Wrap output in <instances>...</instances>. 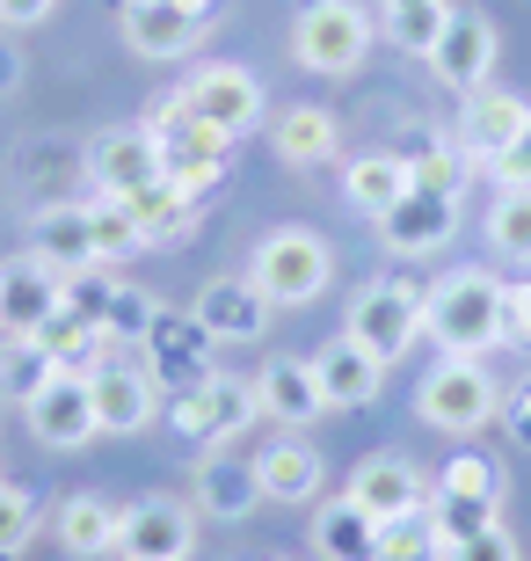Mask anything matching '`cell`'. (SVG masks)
<instances>
[{
  "mask_svg": "<svg viewBox=\"0 0 531 561\" xmlns=\"http://www.w3.org/2000/svg\"><path fill=\"white\" fill-rule=\"evenodd\" d=\"M423 335L445 357H488L503 343V277L488 263H459L423 291Z\"/></svg>",
  "mask_w": 531,
  "mask_h": 561,
  "instance_id": "6da1fadb",
  "label": "cell"
},
{
  "mask_svg": "<svg viewBox=\"0 0 531 561\" xmlns=\"http://www.w3.org/2000/svg\"><path fill=\"white\" fill-rule=\"evenodd\" d=\"M146 131L161 146V175L189 197H211L226 183V168H233V139L205 125V117H189L183 95H161V103H146Z\"/></svg>",
  "mask_w": 531,
  "mask_h": 561,
  "instance_id": "7a4b0ae2",
  "label": "cell"
},
{
  "mask_svg": "<svg viewBox=\"0 0 531 561\" xmlns=\"http://www.w3.org/2000/svg\"><path fill=\"white\" fill-rule=\"evenodd\" d=\"M247 277H255L277 307H313V299L335 285V249H327L313 227H277V233L255 241Z\"/></svg>",
  "mask_w": 531,
  "mask_h": 561,
  "instance_id": "3957f363",
  "label": "cell"
},
{
  "mask_svg": "<svg viewBox=\"0 0 531 561\" xmlns=\"http://www.w3.org/2000/svg\"><path fill=\"white\" fill-rule=\"evenodd\" d=\"M415 409H423L429 431H445V437H473V431H488L495 409H503V387L488 379V365L481 357H445L437 373L415 387Z\"/></svg>",
  "mask_w": 531,
  "mask_h": 561,
  "instance_id": "277c9868",
  "label": "cell"
},
{
  "mask_svg": "<svg viewBox=\"0 0 531 561\" xmlns=\"http://www.w3.org/2000/svg\"><path fill=\"white\" fill-rule=\"evenodd\" d=\"M291 51H299L307 73H335V81H343L371 51V15L357 0H307L299 22H291Z\"/></svg>",
  "mask_w": 531,
  "mask_h": 561,
  "instance_id": "5b68a950",
  "label": "cell"
},
{
  "mask_svg": "<svg viewBox=\"0 0 531 561\" xmlns=\"http://www.w3.org/2000/svg\"><path fill=\"white\" fill-rule=\"evenodd\" d=\"M263 416V401H255V379H233V373H211L183 394H168V423L189 437V445H233L247 423Z\"/></svg>",
  "mask_w": 531,
  "mask_h": 561,
  "instance_id": "8992f818",
  "label": "cell"
},
{
  "mask_svg": "<svg viewBox=\"0 0 531 561\" xmlns=\"http://www.w3.org/2000/svg\"><path fill=\"white\" fill-rule=\"evenodd\" d=\"M349 335H357L379 365L408 357L415 335H423V285H408V277H371V285L357 291V307H349Z\"/></svg>",
  "mask_w": 531,
  "mask_h": 561,
  "instance_id": "52a82bcc",
  "label": "cell"
},
{
  "mask_svg": "<svg viewBox=\"0 0 531 561\" xmlns=\"http://www.w3.org/2000/svg\"><path fill=\"white\" fill-rule=\"evenodd\" d=\"M197 554V503L183 496H139L117 511V561H189Z\"/></svg>",
  "mask_w": 531,
  "mask_h": 561,
  "instance_id": "ba28073f",
  "label": "cell"
},
{
  "mask_svg": "<svg viewBox=\"0 0 531 561\" xmlns=\"http://www.w3.org/2000/svg\"><path fill=\"white\" fill-rule=\"evenodd\" d=\"M175 95H183L189 117H205V125L219 131V139H233V146H241L247 131H255V125L269 117L263 81H255L247 66H197V73H189V81L175 88Z\"/></svg>",
  "mask_w": 531,
  "mask_h": 561,
  "instance_id": "9c48e42d",
  "label": "cell"
},
{
  "mask_svg": "<svg viewBox=\"0 0 531 561\" xmlns=\"http://www.w3.org/2000/svg\"><path fill=\"white\" fill-rule=\"evenodd\" d=\"M66 307L81 313V321H95V329L109 335V343H131L139 351V335L153 329V299H146L139 285H124L117 263H95V271H73L66 277Z\"/></svg>",
  "mask_w": 531,
  "mask_h": 561,
  "instance_id": "30bf717a",
  "label": "cell"
},
{
  "mask_svg": "<svg viewBox=\"0 0 531 561\" xmlns=\"http://www.w3.org/2000/svg\"><path fill=\"white\" fill-rule=\"evenodd\" d=\"M211 351H219V343L205 335V321H197V313H168V307L153 313V329L139 335V365L153 373L161 394H183V387H197V379L219 373Z\"/></svg>",
  "mask_w": 531,
  "mask_h": 561,
  "instance_id": "8fae6325",
  "label": "cell"
},
{
  "mask_svg": "<svg viewBox=\"0 0 531 561\" xmlns=\"http://www.w3.org/2000/svg\"><path fill=\"white\" fill-rule=\"evenodd\" d=\"M423 66L451 88V95H459V103H466V95H481V88L495 81V22L481 15V8H451Z\"/></svg>",
  "mask_w": 531,
  "mask_h": 561,
  "instance_id": "7c38bea8",
  "label": "cell"
},
{
  "mask_svg": "<svg viewBox=\"0 0 531 561\" xmlns=\"http://www.w3.org/2000/svg\"><path fill=\"white\" fill-rule=\"evenodd\" d=\"M81 175L103 190V197H139V190L161 183V146H153V131H146V125H109V131L88 139Z\"/></svg>",
  "mask_w": 531,
  "mask_h": 561,
  "instance_id": "4fadbf2b",
  "label": "cell"
},
{
  "mask_svg": "<svg viewBox=\"0 0 531 561\" xmlns=\"http://www.w3.org/2000/svg\"><path fill=\"white\" fill-rule=\"evenodd\" d=\"M59 307H66V277L37 249L0 263V335H37Z\"/></svg>",
  "mask_w": 531,
  "mask_h": 561,
  "instance_id": "5bb4252c",
  "label": "cell"
},
{
  "mask_svg": "<svg viewBox=\"0 0 531 561\" xmlns=\"http://www.w3.org/2000/svg\"><path fill=\"white\" fill-rule=\"evenodd\" d=\"M88 394H95V423L109 437H131L161 416V387H153V373H146L139 357H103L88 373Z\"/></svg>",
  "mask_w": 531,
  "mask_h": 561,
  "instance_id": "9a60e30c",
  "label": "cell"
},
{
  "mask_svg": "<svg viewBox=\"0 0 531 561\" xmlns=\"http://www.w3.org/2000/svg\"><path fill=\"white\" fill-rule=\"evenodd\" d=\"M22 423H30V437H37V445H51V453H81V445H95V437H103V423H95L88 373H59L37 401H30V409H22Z\"/></svg>",
  "mask_w": 531,
  "mask_h": 561,
  "instance_id": "2e32d148",
  "label": "cell"
},
{
  "mask_svg": "<svg viewBox=\"0 0 531 561\" xmlns=\"http://www.w3.org/2000/svg\"><path fill=\"white\" fill-rule=\"evenodd\" d=\"M197 321H205V335L211 343H263L269 335V321H277V299H269L255 277H211L205 291H197Z\"/></svg>",
  "mask_w": 531,
  "mask_h": 561,
  "instance_id": "e0dca14e",
  "label": "cell"
},
{
  "mask_svg": "<svg viewBox=\"0 0 531 561\" xmlns=\"http://www.w3.org/2000/svg\"><path fill=\"white\" fill-rule=\"evenodd\" d=\"M343 496L386 525V518H408V511H423V503H429V481H423V467H415L408 453H371V459H357V474H349Z\"/></svg>",
  "mask_w": 531,
  "mask_h": 561,
  "instance_id": "ac0fdd59",
  "label": "cell"
},
{
  "mask_svg": "<svg viewBox=\"0 0 531 561\" xmlns=\"http://www.w3.org/2000/svg\"><path fill=\"white\" fill-rule=\"evenodd\" d=\"M189 503L197 518H219V525H241L263 511V481H255V453L247 459H226V445H211L197 459V481H189Z\"/></svg>",
  "mask_w": 531,
  "mask_h": 561,
  "instance_id": "d6986e66",
  "label": "cell"
},
{
  "mask_svg": "<svg viewBox=\"0 0 531 561\" xmlns=\"http://www.w3.org/2000/svg\"><path fill=\"white\" fill-rule=\"evenodd\" d=\"M524 125H531V103H517L510 88H481V95H466V110H459V153L495 168L517 146Z\"/></svg>",
  "mask_w": 531,
  "mask_h": 561,
  "instance_id": "ffe728a7",
  "label": "cell"
},
{
  "mask_svg": "<svg viewBox=\"0 0 531 561\" xmlns=\"http://www.w3.org/2000/svg\"><path fill=\"white\" fill-rule=\"evenodd\" d=\"M255 401H263V416L277 431H307V423L327 416V394L321 379H313V357H269L263 373H255Z\"/></svg>",
  "mask_w": 531,
  "mask_h": 561,
  "instance_id": "44dd1931",
  "label": "cell"
},
{
  "mask_svg": "<svg viewBox=\"0 0 531 561\" xmlns=\"http://www.w3.org/2000/svg\"><path fill=\"white\" fill-rule=\"evenodd\" d=\"M451 233H459V197H437V190H423V183L379 219V241H386L393 255H437Z\"/></svg>",
  "mask_w": 531,
  "mask_h": 561,
  "instance_id": "7402d4cb",
  "label": "cell"
},
{
  "mask_svg": "<svg viewBox=\"0 0 531 561\" xmlns=\"http://www.w3.org/2000/svg\"><path fill=\"white\" fill-rule=\"evenodd\" d=\"M386 153H401V168H408V183L437 190V197H466V183H473L466 153H459V146H451L437 125H423V117H408V125L393 131V146H386Z\"/></svg>",
  "mask_w": 531,
  "mask_h": 561,
  "instance_id": "603a6c76",
  "label": "cell"
},
{
  "mask_svg": "<svg viewBox=\"0 0 531 561\" xmlns=\"http://www.w3.org/2000/svg\"><path fill=\"white\" fill-rule=\"evenodd\" d=\"M255 481H263V503H321L327 459L313 453L299 431H277L263 453H255Z\"/></svg>",
  "mask_w": 531,
  "mask_h": 561,
  "instance_id": "cb8c5ba5",
  "label": "cell"
},
{
  "mask_svg": "<svg viewBox=\"0 0 531 561\" xmlns=\"http://www.w3.org/2000/svg\"><path fill=\"white\" fill-rule=\"evenodd\" d=\"M30 249H37L59 277L95 271L103 255H95V219H88V197H81V205H66V197L37 205V219H30Z\"/></svg>",
  "mask_w": 531,
  "mask_h": 561,
  "instance_id": "d4e9b609",
  "label": "cell"
},
{
  "mask_svg": "<svg viewBox=\"0 0 531 561\" xmlns=\"http://www.w3.org/2000/svg\"><path fill=\"white\" fill-rule=\"evenodd\" d=\"M269 153L285 168H327L343 153V125H335V110L321 103H285L269 117Z\"/></svg>",
  "mask_w": 531,
  "mask_h": 561,
  "instance_id": "484cf974",
  "label": "cell"
},
{
  "mask_svg": "<svg viewBox=\"0 0 531 561\" xmlns=\"http://www.w3.org/2000/svg\"><path fill=\"white\" fill-rule=\"evenodd\" d=\"M313 379H321L327 409H365V401H379V379H386V365L357 343V335H335V343H321L313 351Z\"/></svg>",
  "mask_w": 531,
  "mask_h": 561,
  "instance_id": "4316f807",
  "label": "cell"
},
{
  "mask_svg": "<svg viewBox=\"0 0 531 561\" xmlns=\"http://www.w3.org/2000/svg\"><path fill=\"white\" fill-rule=\"evenodd\" d=\"M117 30L139 59H183V51H197V37H205V22L183 15V8H168V0H124Z\"/></svg>",
  "mask_w": 531,
  "mask_h": 561,
  "instance_id": "83f0119b",
  "label": "cell"
},
{
  "mask_svg": "<svg viewBox=\"0 0 531 561\" xmlns=\"http://www.w3.org/2000/svg\"><path fill=\"white\" fill-rule=\"evenodd\" d=\"M124 205H131V219H139L146 249H183V241H197V227H205V197L175 190L168 175L153 190H139V197H124Z\"/></svg>",
  "mask_w": 531,
  "mask_h": 561,
  "instance_id": "f1b7e54d",
  "label": "cell"
},
{
  "mask_svg": "<svg viewBox=\"0 0 531 561\" xmlns=\"http://www.w3.org/2000/svg\"><path fill=\"white\" fill-rule=\"evenodd\" d=\"M51 533H59V547L73 561H103V554H117V503L81 489V496H66L51 511Z\"/></svg>",
  "mask_w": 531,
  "mask_h": 561,
  "instance_id": "f546056e",
  "label": "cell"
},
{
  "mask_svg": "<svg viewBox=\"0 0 531 561\" xmlns=\"http://www.w3.org/2000/svg\"><path fill=\"white\" fill-rule=\"evenodd\" d=\"M313 554L321 561H379V518L349 496H327L313 511Z\"/></svg>",
  "mask_w": 531,
  "mask_h": 561,
  "instance_id": "4dcf8cb0",
  "label": "cell"
},
{
  "mask_svg": "<svg viewBox=\"0 0 531 561\" xmlns=\"http://www.w3.org/2000/svg\"><path fill=\"white\" fill-rule=\"evenodd\" d=\"M408 190H415L408 168H401V153H386V146H379V153H357V161H343V197L365 211V219H386V211L401 205Z\"/></svg>",
  "mask_w": 531,
  "mask_h": 561,
  "instance_id": "1f68e13d",
  "label": "cell"
},
{
  "mask_svg": "<svg viewBox=\"0 0 531 561\" xmlns=\"http://www.w3.org/2000/svg\"><path fill=\"white\" fill-rule=\"evenodd\" d=\"M37 343L51 351V365H59V373H95L103 357H117V343H109V335L95 329V321H81L73 307L51 313V321L37 329Z\"/></svg>",
  "mask_w": 531,
  "mask_h": 561,
  "instance_id": "d6a6232c",
  "label": "cell"
},
{
  "mask_svg": "<svg viewBox=\"0 0 531 561\" xmlns=\"http://www.w3.org/2000/svg\"><path fill=\"white\" fill-rule=\"evenodd\" d=\"M51 379H59V365H51V351H44L37 335H8V343H0V401L30 409Z\"/></svg>",
  "mask_w": 531,
  "mask_h": 561,
  "instance_id": "836d02e7",
  "label": "cell"
},
{
  "mask_svg": "<svg viewBox=\"0 0 531 561\" xmlns=\"http://www.w3.org/2000/svg\"><path fill=\"white\" fill-rule=\"evenodd\" d=\"M481 233H488V249L503 255V263L531 271V190H495V205H488V219H481Z\"/></svg>",
  "mask_w": 531,
  "mask_h": 561,
  "instance_id": "e575fe53",
  "label": "cell"
},
{
  "mask_svg": "<svg viewBox=\"0 0 531 561\" xmlns=\"http://www.w3.org/2000/svg\"><path fill=\"white\" fill-rule=\"evenodd\" d=\"M445 15H451V0H379V30H386L401 51H415V59H429Z\"/></svg>",
  "mask_w": 531,
  "mask_h": 561,
  "instance_id": "d590c367",
  "label": "cell"
},
{
  "mask_svg": "<svg viewBox=\"0 0 531 561\" xmlns=\"http://www.w3.org/2000/svg\"><path fill=\"white\" fill-rule=\"evenodd\" d=\"M429 518H437V540L451 547H466L481 540V533H495V518H503V503H481V496H429Z\"/></svg>",
  "mask_w": 531,
  "mask_h": 561,
  "instance_id": "8d00e7d4",
  "label": "cell"
},
{
  "mask_svg": "<svg viewBox=\"0 0 531 561\" xmlns=\"http://www.w3.org/2000/svg\"><path fill=\"white\" fill-rule=\"evenodd\" d=\"M88 219H95V255H103V263H131V255L146 249L139 219H131L124 197H103V190H95V197H88Z\"/></svg>",
  "mask_w": 531,
  "mask_h": 561,
  "instance_id": "74e56055",
  "label": "cell"
},
{
  "mask_svg": "<svg viewBox=\"0 0 531 561\" xmlns=\"http://www.w3.org/2000/svg\"><path fill=\"white\" fill-rule=\"evenodd\" d=\"M445 554V540H437V518L423 511H408V518H386L379 525V561H437Z\"/></svg>",
  "mask_w": 531,
  "mask_h": 561,
  "instance_id": "f35d334b",
  "label": "cell"
},
{
  "mask_svg": "<svg viewBox=\"0 0 531 561\" xmlns=\"http://www.w3.org/2000/svg\"><path fill=\"white\" fill-rule=\"evenodd\" d=\"M37 525H44L37 496H30V489H15V481H0V561H22V554H30Z\"/></svg>",
  "mask_w": 531,
  "mask_h": 561,
  "instance_id": "ab89813d",
  "label": "cell"
},
{
  "mask_svg": "<svg viewBox=\"0 0 531 561\" xmlns=\"http://www.w3.org/2000/svg\"><path fill=\"white\" fill-rule=\"evenodd\" d=\"M429 496H481V503H503V467L481 453H459L445 459V474H437V489Z\"/></svg>",
  "mask_w": 531,
  "mask_h": 561,
  "instance_id": "60d3db41",
  "label": "cell"
},
{
  "mask_svg": "<svg viewBox=\"0 0 531 561\" xmlns=\"http://www.w3.org/2000/svg\"><path fill=\"white\" fill-rule=\"evenodd\" d=\"M495 423L510 431V445H524V453H531V379H524V387H503V409H495Z\"/></svg>",
  "mask_w": 531,
  "mask_h": 561,
  "instance_id": "b9f144b4",
  "label": "cell"
},
{
  "mask_svg": "<svg viewBox=\"0 0 531 561\" xmlns=\"http://www.w3.org/2000/svg\"><path fill=\"white\" fill-rule=\"evenodd\" d=\"M503 343L531 351V285H503Z\"/></svg>",
  "mask_w": 531,
  "mask_h": 561,
  "instance_id": "7bdbcfd3",
  "label": "cell"
},
{
  "mask_svg": "<svg viewBox=\"0 0 531 561\" xmlns=\"http://www.w3.org/2000/svg\"><path fill=\"white\" fill-rule=\"evenodd\" d=\"M495 183H503V190H531V125L517 131V146L495 161Z\"/></svg>",
  "mask_w": 531,
  "mask_h": 561,
  "instance_id": "ee69618b",
  "label": "cell"
},
{
  "mask_svg": "<svg viewBox=\"0 0 531 561\" xmlns=\"http://www.w3.org/2000/svg\"><path fill=\"white\" fill-rule=\"evenodd\" d=\"M445 561H517V540L495 525V533H481V540H466V547H451Z\"/></svg>",
  "mask_w": 531,
  "mask_h": 561,
  "instance_id": "f6af8a7d",
  "label": "cell"
},
{
  "mask_svg": "<svg viewBox=\"0 0 531 561\" xmlns=\"http://www.w3.org/2000/svg\"><path fill=\"white\" fill-rule=\"evenodd\" d=\"M59 0H0V30H37Z\"/></svg>",
  "mask_w": 531,
  "mask_h": 561,
  "instance_id": "bcb514c9",
  "label": "cell"
},
{
  "mask_svg": "<svg viewBox=\"0 0 531 561\" xmlns=\"http://www.w3.org/2000/svg\"><path fill=\"white\" fill-rule=\"evenodd\" d=\"M15 88H22V51L0 44V95H15Z\"/></svg>",
  "mask_w": 531,
  "mask_h": 561,
  "instance_id": "7dc6e473",
  "label": "cell"
}]
</instances>
